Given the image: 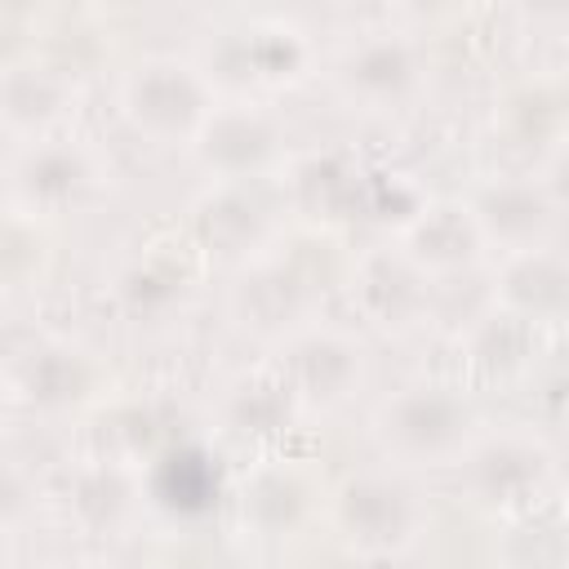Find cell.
Returning <instances> with one entry per match:
<instances>
[{
    "instance_id": "cell-14",
    "label": "cell",
    "mask_w": 569,
    "mask_h": 569,
    "mask_svg": "<svg viewBox=\"0 0 569 569\" xmlns=\"http://www.w3.org/2000/svg\"><path fill=\"white\" fill-rule=\"evenodd\" d=\"M89 182H93V164L76 142H40L22 156V164L13 173L18 196L40 209L76 204L89 191Z\"/></svg>"
},
{
    "instance_id": "cell-7",
    "label": "cell",
    "mask_w": 569,
    "mask_h": 569,
    "mask_svg": "<svg viewBox=\"0 0 569 569\" xmlns=\"http://www.w3.org/2000/svg\"><path fill=\"white\" fill-rule=\"evenodd\" d=\"M351 307L387 333H409L431 307V280L396 244H373L351 262Z\"/></svg>"
},
{
    "instance_id": "cell-5",
    "label": "cell",
    "mask_w": 569,
    "mask_h": 569,
    "mask_svg": "<svg viewBox=\"0 0 569 569\" xmlns=\"http://www.w3.org/2000/svg\"><path fill=\"white\" fill-rule=\"evenodd\" d=\"M369 373L365 347L356 333L333 325L293 329L284 338V391L289 400H302L311 409H338L347 405Z\"/></svg>"
},
{
    "instance_id": "cell-10",
    "label": "cell",
    "mask_w": 569,
    "mask_h": 569,
    "mask_svg": "<svg viewBox=\"0 0 569 569\" xmlns=\"http://www.w3.org/2000/svg\"><path fill=\"white\" fill-rule=\"evenodd\" d=\"M396 249L431 280V276H449V271L471 267L485 253V240L476 231L467 200H431L405 222Z\"/></svg>"
},
{
    "instance_id": "cell-13",
    "label": "cell",
    "mask_w": 569,
    "mask_h": 569,
    "mask_svg": "<svg viewBox=\"0 0 569 569\" xmlns=\"http://www.w3.org/2000/svg\"><path fill=\"white\" fill-rule=\"evenodd\" d=\"M307 280L293 267H253L236 284V316L253 333H293L302 329Z\"/></svg>"
},
{
    "instance_id": "cell-1",
    "label": "cell",
    "mask_w": 569,
    "mask_h": 569,
    "mask_svg": "<svg viewBox=\"0 0 569 569\" xmlns=\"http://www.w3.org/2000/svg\"><path fill=\"white\" fill-rule=\"evenodd\" d=\"M373 436L382 453L396 462L440 467V462H458L471 449V440L480 436V418L458 387L413 382L391 391L373 409Z\"/></svg>"
},
{
    "instance_id": "cell-17",
    "label": "cell",
    "mask_w": 569,
    "mask_h": 569,
    "mask_svg": "<svg viewBox=\"0 0 569 569\" xmlns=\"http://www.w3.org/2000/svg\"><path fill=\"white\" fill-rule=\"evenodd\" d=\"M27 391L44 405H71L89 391V365L80 351H67V347H49L31 360L27 369Z\"/></svg>"
},
{
    "instance_id": "cell-12",
    "label": "cell",
    "mask_w": 569,
    "mask_h": 569,
    "mask_svg": "<svg viewBox=\"0 0 569 569\" xmlns=\"http://www.w3.org/2000/svg\"><path fill=\"white\" fill-rule=\"evenodd\" d=\"M71 107V76L49 62H9L0 67V120L13 129H49Z\"/></svg>"
},
{
    "instance_id": "cell-6",
    "label": "cell",
    "mask_w": 569,
    "mask_h": 569,
    "mask_svg": "<svg viewBox=\"0 0 569 569\" xmlns=\"http://www.w3.org/2000/svg\"><path fill=\"white\" fill-rule=\"evenodd\" d=\"M467 209L476 218V231H480L485 249H502V258L551 244V231H556V218H560V200L538 178L489 182L467 200Z\"/></svg>"
},
{
    "instance_id": "cell-19",
    "label": "cell",
    "mask_w": 569,
    "mask_h": 569,
    "mask_svg": "<svg viewBox=\"0 0 569 569\" xmlns=\"http://www.w3.org/2000/svg\"><path fill=\"white\" fill-rule=\"evenodd\" d=\"M71 569H98V565H71Z\"/></svg>"
},
{
    "instance_id": "cell-16",
    "label": "cell",
    "mask_w": 569,
    "mask_h": 569,
    "mask_svg": "<svg viewBox=\"0 0 569 569\" xmlns=\"http://www.w3.org/2000/svg\"><path fill=\"white\" fill-rule=\"evenodd\" d=\"M533 351H538V325H529L502 307L480 316L467 333V356L485 373H516L533 360Z\"/></svg>"
},
{
    "instance_id": "cell-15",
    "label": "cell",
    "mask_w": 569,
    "mask_h": 569,
    "mask_svg": "<svg viewBox=\"0 0 569 569\" xmlns=\"http://www.w3.org/2000/svg\"><path fill=\"white\" fill-rule=\"evenodd\" d=\"M240 511H244V525H253L262 538L293 533L311 511V485L293 467H262L244 480Z\"/></svg>"
},
{
    "instance_id": "cell-8",
    "label": "cell",
    "mask_w": 569,
    "mask_h": 569,
    "mask_svg": "<svg viewBox=\"0 0 569 569\" xmlns=\"http://www.w3.org/2000/svg\"><path fill=\"white\" fill-rule=\"evenodd\" d=\"M191 147H196V160L218 182H244L276 160L280 129L267 111L236 102V107H213L200 133L191 138Z\"/></svg>"
},
{
    "instance_id": "cell-11",
    "label": "cell",
    "mask_w": 569,
    "mask_h": 569,
    "mask_svg": "<svg viewBox=\"0 0 569 569\" xmlns=\"http://www.w3.org/2000/svg\"><path fill=\"white\" fill-rule=\"evenodd\" d=\"M498 307L529 320V325H556L569 307V262L556 244L507 253L498 271Z\"/></svg>"
},
{
    "instance_id": "cell-18",
    "label": "cell",
    "mask_w": 569,
    "mask_h": 569,
    "mask_svg": "<svg viewBox=\"0 0 569 569\" xmlns=\"http://www.w3.org/2000/svg\"><path fill=\"white\" fill-rule=\"evenodd\" d=\"M129 480L120 476V471H89V476H80V489H76V511L84 516V520H93V525H111V520H120L124 516V507H129Z\"/></svg>"
},
{
    "instance_id": "cell-4",
    "label": "cell",
    "mask_w": 569,
    "mask_h": 569,
    "mask_svg": "<svg viewBox=\"0 0 569 569\" xmlns=\"http://www.w3.org/2000/svg\"><path fill=\"white\" fill-rule=\"evenodd\" d=\"M333 520L356 551L400 556L422 538L427 502L405 476L360 471L333 493Z\"/></svg>"
},
{
    "instance_id": "cell-9",
    "label": "cell",
    "mask_w": 569,
    "mask_h": 569,
    "mask_svg": "<svg viewBox=\"0 0 569 569\" xmlns=\"http://www.w3.org/2000/svg\"><path fill=\"white\" fill-rule=\"evenodd\" d=\"M422 80L418 44L400 31H373L338 62V89L360 107H396Z\"/></svg>"
},
{
    "instance_id": "cell-3",
    "label": "cell",
    "mask_w": 569,
    "mask_h": 569,
    "mask_svg": "<svg viewBox=\"0 0 569 569\" xmlns=\"http://www.w3.org/2000/svg\"><path fill=\"white\" fill-rule=\"evenodd\" d=\"M467 493L498 516H538L556 485V453L542 436L498 431L476 436L471 449L458 458Z\"/></svg>"
},
{
    "instance_id": "cell-2",
    "label": "cell",
    "mask_w": 569,
    "mask_h": 569,
    "mask_svg": "<svg viewBox=\"0 0 569 569\" xmlns=\"http://www.w3.org/2000/svg\"><path fill=\"white\" fill-rule=\"evenodd\" d=\"M120 111L156 142H191L213 111V89L196 62L178 53H151L124 71Z\"/></svg>"
},
{
    "instance_id": "cell-20",
    "label": "cell",
    "mask_w": 569,
    "mask_h": 569,
    "mask_svg": "<svg viewBox=\"0 0 569 569\" xmlns=\"http://www.w3.org/2000/svg\"><path fill=\"white\" fill-rule=\"evenodd\" d=\"M0 556H4V542H0Z\"/></svg>"
}]
</instances>
